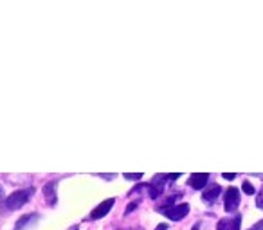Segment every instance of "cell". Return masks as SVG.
Here are the masks:
<instances>
[{"mask_svg": "<svg viewBox=\"0 0 263 230\" xmlns=\"http://www.w3.org/2000/svg\"><path fill=\"white\" fill-rule=\"evenodd\" d=\"M33 187H27V189H20V191H15L13 194H9L8 198H6L4 205L8 211H16V208L24 207V205L27 203V200H29L31 196H33Z\"/></svg>", "mask_w": 263, "mask_h": 230, "instance_id": "1", "label": "cell"}, {"mask_svg": "<svg viewBox=\"0 0 263 230\" xmlns=\"http://www.w3.org/2000/svg\"><path fill=\"white\" fill-rule=\"evenodd\" d=\"M223 201H226V203H223V208H226V212L233 214V212L238 208V205H240V193H238L236 187H229V189L226 191Z\"/></svg>", "mask_w": 263, "mask_h": 230, "instance_id": "2", "label": "cell"}, {"mask_svg": "<svg viewBox=\"0 0 263 230\" xmlns=\"http://www.w3.org/2000/svg\"><path fill=\"white\" fill-rule=\"evenodd\" d=\"M159 211L164 212L170 219H175V221H179V219H182L184 216L190 212V205H187V203L172 205V207H162V208H159Z\"/></svg>", "mask_w": 263, "mask_h": 230, "instance_id": "3", "label": "cell"}, {"mask_svg": "<svg viewBox=\"0 0 263 230\" xmlns=\"http://www.w3.org/2000/svg\"><path fill=\"white\" fill-rule=\"evenodd\" d=\"M240 223H241V216H231V218H223L218 221V230H240Z\"/></svg>", "mask_w": 263, "mask_h": 230, "instance_id": "4", "label": "cell"}, {"mask_svg": "<svg viewBox=\"0 0 263 230\" xmlns=\"http://www.w3.org/2000/svg\"><path fill=\"white\" fill-rule=\"evenodd\" d=\"M114 201H116L114 198H108V200L101 201V203H99L98 207H96L94 211L90 212V216H88V218H90V219H99V218H103V216H106L110 208H112Z\"/></svg>", "mask_w": 263, "mask_h": 230, "instance_id": "5", "label": "cell"}, {"mask_svg": "<svg viewBox=\"0 0 263 230\" xmlns=\"http://www.w3.org/2000/svg\"><path fill=\"white\" fill-rule=\"evenodd\" d=\"M209 180V175L208 173H193L187 180V185L193 187V189H202V187L208 183Z\"/></svg>", "mask_w": 263, "mask_h": 230, "instance_id": "6", "label": "cell"}, {"mask_svg": "<svg viewBox=\"0 0 263 230\" xmlns=\"http://www.w3.org/2000/svg\"><path fill=\"white\" fill-rule=\"evenodd\" d=\"M220 193H222V187L216 183V185H211L209 189L204 191V194H202V200L208 201V203H215V200L220 196Z\"/></svg>", "mask_w": 263, "mask_h": 230, "instance_id": "7", "label": "cell"}, {"mask_svg": "<svg viewBox=\"0 0 263 230\" xmlns=\"http://www.w3.org/2000/svg\"><path fill=\"white\" fill-rule=\"evenodd\" d=\"M44 196L45 201H47L51 207L56 205V182H49L47 185L44 187Z\"/></svg>", "mask_w": 263, "mask_h": 230, "instance_id": "8", "label": "cell"}, {"mask_svg": "<svg viewBox=\"0 0 263 230\" xmlns=\"http://www.w3.org/2000/svg\"><path fill=\"white\" fill-rule=\"evenodd\" d=\"M38 219V214H27V216H24V218H20L18 221H16V225H15V230H24L27 225H31V223H34Z\"/></svg>", "mask_w": 263, "mask_h": 230, "instance_id": "9", "label": "cell"}, {"mask_svg": "<svg viewBox=\"0 0 263 230\" xmlns=\"http://www.w3.org/2000/svg\"><path fill=\"white\" fill-rule=\"evenodd\" d=\"M241 187H243V193H245V194H254V187H252L251 183L247 182V180H245L243 185H241Z\"/></svg>", "mask_w": 263, "mask_h": 230, "instance_id": "10", "label": "cell"}, {"mask_svg": "<svg viewBox=\"0 0 263 230\" xmlns=\"http://www.w3.org/2000/svg\"><path fill=\"white\" fill-rule=\"evenodd\" d=\"M124 178H128V180H139V178H143V173H134V175L126 173V175H124Z\"/></svg>", "mask_w": 263, "mask_h": 230, "instance_id": "11", "label": "cell"}, {"mask_svg": "<svg viewBox=\"0 0 263 230\" xmlns=\"http://www.w3.org/2000/svg\"><path fill=\"white\" fill-rule=\"evenodd\" d=\"M256 205H258V208H261V211H263V187H261V191H259V194H258V201H256Z\"/></svg>", "mask_w": 263, "mask_h": 230, "instance_id": "12", "label": "cell"}, {"mask_svg": "<svg viewBox=\"0 0 263 230\" xmlns=\"http://www.w3.org/2000/svg\"><path fill=\"white\" fill-rule=\"evenodd\" d=\"M249 230H263V221H259V223H256L254 226H251Z\"/></svg>", "mask_w": 263, "mask_h": 230, "instance_id": "13", "label": "cell"}, {"mask_svg": "<svg viewBox=\"0 0 263 230\" xmlns=\"http://www.w3.org/2000/svg\"><path fill=\"white\" fill-rule=\"evenodd\" d=\"M234 176H236L234 173H223V178L226 180H234Z\"/></svg>", "mask_w": 263, "mask_h": 230, "instance_id": "14", "label": "cell"}, {"mask_svg": "<svg viewBox=\"0 0 263 230\" xmlns=\"http://www.w3.org/2000/svg\"><path fill=\"white\" fill-rule=\"evenodd\" d=\"M155 230H168V225H164V223H161V225H159Z\"/></svg>", "mask_w": 263, "mask_h": 230, "instance_id": "15", "label": "cell"}, {"mask_svg": "<svg viewBox=\"0 0 263 230\" xmlns=\"http://www.w3.org/2000/svg\"><path fill=\"white\" fill-rule=\"evenodd\" d=\"M119 230H141V228H119Z\"/></svg>", "mask_w": 263, "mask_h": 230, "instance_id": "16", "label": "cell"}, {"mask_svg": "<svg viewBox=\"0 0 263 230\" xmlns=\"http://www.w3.org/2000/svg\"><path fill=\"white\" fill-rule=\"evenodd\" d=\"M69 230H78V226H72V228H69Z\"/></svg>", "mask_w": 263, "mask_h": 230, "instance_id": "17", "label": "cell"}]
</instances>
